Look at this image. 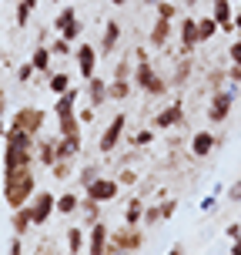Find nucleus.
<instances>
[{"label":"nucleus","instance_id":"nucleus-4","mask_svg":"<svg viewBox=\"0 0 241 255\" xmlns=\"http://www.w3.org/2000/svg\"><path fill=\"white\" fill-rule=\"evenodd\" d=\"M37 148H17V144H3V175H17L24 168H34Z\"/></svg>","mask_w":241,"mask_h":255},{"label":"nucleus","instance_id":"nucleus-48","mask_svg":"<svg viewBox=\"0 0 241 255\" xmlns=\"http://www.w3.org/2000/svg\"><path fill=\"white\" fill-rule=\"evenodd\" d=\"M228 239H241V225H238V222H231V225H228Z\"/></svg>","mask_w":241,"mask_h":255},{"label":"nucleus","instance_id":"nucleus-50","mask_svg":"<svg viewBox=\"0 0 241 255\" xmlns=\"http://www.w3.org/2000/svg\"><path fill=\"white\" fill-rule=\"evenodd\" d=\"M7 134V125H3V94H0V138Z\"/></svg>","mask_w":241,"mask_h":255},{"label":"nucleus","instance_id":"nucleus-1","mask_svg":"<svg viewBox=\"0 0 241 255\" xmlns=\"http://www.w3.org/2000/svg\"><path fill=\"white\" fill-rule=\"evenodd\" d=\"M37 195V178H34V168H24L17 175H3V202L13 208L30 205V198Z\"/></svg>","mask_w":241,"mask_h":255},{"label":"nucleus","instance_id":"nucleus-54","mask_svg":"<svg viewBox=\"0 0 241 255\" xmlns=\"http://www.w3.org/2000/svg\"><path fill=\"white\" fill-rule=\"evenodd\" d=\"M167 255H184V249H181V245H174V249H171Z\"/></svg>","mask_w":241,"mask_h":255},{"label":"nucleus","instance_id":"nucleus-44","mask_svg":"<svg viewBox=\"0 0 241 255\" xmlns=\"http://www.w3.org/2000/svg\"><path fill=\"white\" fill-rule=\"evenodd\" d=\"M117 181H121V185H134V181H138V171H131V168H124V171L117 175Z\"/></svg>","mask_w":241,"mask_h":255},{"label":"nucleus","instance_id":"nucleus-2","mask_svg":"<svg viewBox=\"0 0 241 255\" xmlns=\"http://www.w3.org/2000/svg\"><path fill=\"white\" fill-rule=\"evenodd\" d=\"M44 125H47V115H44L40 108H34V104H24V108L13 111V118H10L7 128H20V131H27V134L37 138L40 131H44Z\"/></svg>","mask_w":241,"mask_h":255},{"label":"nucleus","instance_id":"nucleus-55","mask_svg":"<svg viewBox=\"0 0 241 255\" xmlns=\"http://www.w3.org/2000/svg\"><path fill=\"white\" fill-rule=\"evenodd\" d=\"M111 3H114V7H124V3H127V0H111Z\"/></svg>","mask_w":241,"mask_h":255},{"label":"nucleus","instance_id":"nucleus-30","mask_svg":"<svg viewBox=\"0 0 241 255\" xmlns=\"http://www.w3.org/2000/svg\"><path fill=\"white\" fill-rule=\"evenodd\" d=\"M218 34V20L208 13V17H198V37H201V44L204 40H211Z\"/></svg>","mask_w":241,"mask_h":255},{"label":"nucleus","instance_id":"nucleus-27","mask_svg":"<svg viewBox=\"0 0 241 255\" xmlns=\"http://www.w3.org/2000/svg\"><path fill=\"white\" fill-rule=\"evenodd\" d=\"M77 212H84V222L94 225V222L101 218V202H94L90 195H80V208H77Z\"/></svg>","mask_w":241,"mask_h":255},{"label":"nucleus","instance_id":"nucleus-62","mask_svg":"<svg viewBox=\"0 0 241 255\" xmlns=\"http://www.w3.org/2000/svg\"><path fill=\"white\" fill-rule=\"evenodd\" d=\"M231 3H235V0H231Z\"/></svg>","mask_w":241,"mask_h":255},{"label":"nucleus","instance_id":"nucleus-8","mask_svg":"<svg viewBox=\"0 0 241 255\" xmlns=\"http://www.w3.org/2000/svg\"><path fill=\"white\" fill-rule=\"evenodd\" d=\"M97 47L94 44H77L74 47V61H77V71H80V77L84 81H90V77L97 74Z\"/></svg>","mask_w":241,"mask_h":255},{"label":"nucleus","instance_id":"nucleus-29","mask_svg":"<svg viewBox=\"0 0 241 255\" xmlns=\"http://www.w3.org/2000/svg\"><path fill=\"white\" fill-rule=\"evenodd\" d=\"M37 3H40V0H20V3H13V7H17V17H13V24H17V27H27L30 13L37 10Z\"/></svg>","mask_w":241,"mask_h":255},{"label":"nucleus","instance_id":"nucleus-39","mask_svg":"<svg viewBox=\"0 0 241 255\" xmlns=\"http://www.w3.org/2000/svg\"><path fill=\"white\" fill-rule=\"evenodd\" d=\"M144 225H161V208L158 205H144Z\"/></svg>","mask_w":241,"mask_h":255},{"label":"nucleus","instance_id":"nucleus-11","mask_svg":"<svg viewBox=\"0 0 241 255\" xmlns=\"http://www.w3.org/2000/svg\"><path fill=\"white\" fill-rule=\"evenodd\" d=\"M211 17L218 20L221 34H235V7H231V0H211Z\"/></svg>","mask_w":241,"mask_h":255},{"label":"nucleus","instance_id":"nucleus-13","mask_svg":"<svg viewBox=\"0 0 241 255\" xmlns=\"http://www.w3.org/2000/svg\"><path fill=\"white\" fill-rule=\"evenodd\" d=\"M154 128H161V131H167V128H178V125H184V104L181 101H174V104H167L161 115H154V121H151Z\"/></svg>","mask_w":241,"mask_h":255},{"label":"nucleus","instance_id":"nucleus-37","mask_svg":"<svg viewBox=\"0 0 241 255\" xmlns=\"http://www.w3.org/2000/svg\"><path fill=\"white\" fill-rule=\"evenodd\" d=\"M97 175H101V168H97V165H84V168H80V175H77L80 188H87V185H90L94 178H97Z\"/></svg>","mask_w":241,"mask_h":255},{"label":"nucleus","instance_id":"nucleus-59","mask_svg":"<svg viewBox=\"0 0 241 255\" xmlns=\"http://www.w3.org/2000/svg\"><path fill=\"white\" fill-rule=\"evenodd\" d=\"M54 3H64V0H54Z\"/></svg>","mask_w":241,"mask_h":255},{"label":"nucleus","instance_id":"nucleus-38","mask_svg":"<svg viewBox=\"0 0 241 255\" xmlns=\"http://www.w3.org/2000/svg\"><path fill=\"white\" fill-rule=\"evenodd\" d=\"M158 208H161V222H167V218H174V212H178V198H164Z\"/></svg>","mask_w":241,"mask_h":255},{"label":"nucleus","instance_id":"nucleus-36","mask_svg":"<svg viewBox=\"0 0 241 255\" xmlns=\"http://www.w3.org/2000/svg\"><path fill=\"white\" fill-rule=\"evenodd\" d=\"M154 7H158V17H164V20H174L178 17V3H171V0H158Z\"/></svg>","mask_w":241,"mask_h":255},{"label":"nucleus","instance_id":"nucleus-52","mask_svg":"<svg viewBox=\"0 0 241 255\" xmlns=\"http://www.w3.org/2000/svg\"><path fill=\"white\" fill-rule=\"evenodd\" d=\"M235 30H238V34H241V10L235 13Z\"/></svg>","mask_w":241,"mask_h":255},{"label":"nucleus","instance_id":"nucleus-58","mask_svg":"<svg viewBox=\"0 0 241 255\" xmlns=\"http://www.w3.org/2000/svg\"><path fill=\"white\" fill-rule=\"evenodd\" d=\"M10 3H20V0H10Z\"/></svg>","mask_w":241,"mask_h":255},{"label":"nucleus","instance_id":"nucleus-5","mask_svg":"<svg viewBox=\"0 0 241 255\" xmlns=\"http://www.w3.org/2000/svg\"><path fill=\"white\" fill-rule=\"evenodd\" d=\"M124 131H127V115H114L111 121H107V128L101 131V138H97V151H101V154H111L117 144H121Z\"/></svg>","mask_w":241,"mask_h":255},{"label":"nucleus","instance_id":"nucleus-60","mask_svg":"<svg viewBox=\"0 0 241 255\" xmlns=\"http://www.w3.org/2000/svg\"><path fill=\"white\" fill-rule=\"evenodd\" d=\"M67 255H74V252H67Z\"/></svg>","mask_w":241,"mask_h":255},{"label":"nucleus","instance_id":"nucleus-19","mask_svg":"<svg viewBox=\"0 0 241 255\" xmlns=\"http://www.w3.org/2000/svg\"><path fill=\"white\" fill-rule=\"evenodd\" d=\"M144 198L141 195H131L127 198V208H124V225H144Z\"/></svg>","mask_w":241,"mask_h":255},{"label":"nucleus","instance_id":"nucleus-12","mask_svg":"<svg viewBox=\"0 0 241 255\" xmlns=\"http://www.w3.org/2000/svg\"><path fill=\"white\" fill-rule=\"evenodd\" d=\"M121 34H124V30H121V20H114V17H111V20L104 24V37H101L97 54H101V57H111V54L117 51V44H121Z\"/></svg>","mask_w":241,"mask_h":255},{"label":"nucleus","instance_id":"nucleus-32","mask_svg":"<svg viewBox=\"0 0 241 255\" xmlns=\"http://www.w3.org/2000/svg\"><path fill=\"white\" fill-rule=\"evenodd\" d=\"M127 141H131L134 148H151L154 144V128H141V131H134Z\"/></svg>","mask_w":241,"mask_h":255},{"label":"nucleus","instance_id":"nucleus-9","mask_svg":"<svg viewBox=\"0 0 241 255\" xmlns=\"http://www.w3.org/2000/svg\"><path fill=\"white\" fill-rule=\"evenodd\" d=\"M111 249V229H107V222H94L87 232V255H104Z\"/></svg>","mask_w":241,"mask_h":255},{"label":"nucleus","instance_id":"nucleus-42","mask_svg":"<svg viewBox=\"0 0 241 255\" xmlns=\"http://www.w3.org/2000/svg\"><path fill=\"white\" fill-rule=\"evenodd\" d=\"M30 77H34V67H30V61H27V64H20V67H17V81H20V84H27Z\"/></svg>","mask_w":241,"mask_h":255},{"label":"nucleus","instance_id":"nucleus-43","mask_svg":"<svg viewBox=\"0 0 241 255\" xmlns=\"http://www.w3.org/2000/svg\"><path fill=\"white\" fill-rule=\"evenodd\" d=\"M228 61H231V64H241V37H238V40H231V47H228Z\"/></svg>","mask_w":241,"mask_h":255},{"label":"nucleus","instance_id":"nucleus-34","mask_svg":"<svg viewBox=\"0 0 241 255\" xmlns=\"http://www.w3.org/2000/svg\"><path fill=\"white\" fill-rule=\"evenodd\" d=\"M51 54H54V57H71V54H74V44H71L67 37H61V34H57V40L51 44Z\"/></svg>","mask_w":241,"mask_h":255},{"label":"nucleus","instance_id":"nucleus-47","mask_svg":"<svg viewBox=\"0 0 241 255\" xmlns=\"http://www.w3.org/2000/svg\"><path fill=\"white\" fill-rule=\"evenodd\" d=\"M228 198H231V202H238V205H241V181H235V185L228 188Z\"/></svg>","mask_w":241,"mask_h":255},{"label":"nucleus","instance_id":"nucleus-33","mask_svg":"<svg viewBox=\"0 0 241 255\" xmlns=\"http://www.w3.org/2000/svg\"><path fill=\"white\" fill-rule=\"evenodd\" d=\"M144 94L148 98H161V94H167V81L161 74H154L151 81H148V88H144Z\"/></svg>","mask_w":241,"mask_h":255},{"label":"nucleus","instance_id":"nucleus-15","mask_svg":"<svg viewBox=\"0 0 241 255\" xmlns=\"http://www.w3.org/2000/svg\"><path fill=\"white\" fill-rule=\"evenodd\" d=\"M171 34H174V20H164V17H158L151 27V34H148V44L151 47H164L167 40H171Z\"/></svg>","mask_w":241,"mask_h":255},{"label":"nucleus","instance_id":"nucleus-18","mask_svg":"<svg viewBox=\"0 0 241 255\" xmlns=\"http://www.w3.org/2000/svg\"><path fill=\"white\" fill-rule=\"evenodd\" d=\"M77 98H80V88H67L64 94H57V104H54V115L67 118L77 111Z\"/></svg>","mask_w":241,"mask_h":255},{"label":"nucleus","instance_id":"nucleus-56","mask_svg":"<svg viewBox=\"0 0 241 255\" xmlns=\"http://www.w3.org/2000/svg\"><path fill=\"white\" fill-rule=\"evenodd\" d=\"M184 3H188V7H194V3H198V0H184Z\"/></svg>","mask_w":241,"mask_h":255},{"label":"nucleus","instance_id":"nucleus-31","mask_svg":"<svg viewBox=\"0 0 241 255\" xmlns=\"http://www.w3.org/2000/svg\"><path fill=\"white\" fill-rule=\"evenodd\" d=\"M57 131L61 134H80V118H77V111L67 115V118H57Z\"/></svg>","mask_w":241,"mask_h":255},{"label":"nucleus","instance_id":"nucleus-14","mask_svg":"<svg viewBox=\"0 0 241 255\" xmlns=\"http://www.w3.org/2000/svg\"><path fill=\"white\" fill-rule=\"evenodd\" d=\"M178 40H181V51L191 54L198 44H201V37H198V17H184L178 27Z\"/></svg>","mask_w":241,"mask_h":255},{"label":"nucleus","instance_id":"nucleus-45","mask_svg":"<svg viewBox=\"0 0 241 255\" xmlns=\"http://www.w3.org/2000/svg\"><path fill=\"white\" fill-rule=\"evenodd\" d=\"M94 111H97V108H90V104H87V108H84V111H77V118H80V125H90V121L97 118V115H94Z\"/></svg>","mask_w":241,"mask_h":255},{"label":"nucleus","instance_id":"nucleus-35","mask_svg":"<svg viewBox=\"0 0 241 255\" xmlns=\"http://www.w3.org/2000/svg\"><path fill=\"white\" fill-rule=\"evenodd\" d=\"M51 175H54L57 181H71L74 168H71V161H54V165H51Z\"/></svg>","mask_w":241,"mask_h":255},{"label":"nucleus","instance_id":"nucleus-46","mask_svg":"<svg viewBox=\"0 0 241 255\" xmlns=\"http://www.w3.org/2000/svg\"><path fill=\"white\" fill-rule=\"evenodd\" d=\"M228 81L241 84V64H228Z\"/></svg>","mask_w":241,"mask_h":255},{"label":"nucleus","instance_id":"nucleus-41","mask_svg":"<svg viewBox=\"0 0 241 255\" xmlns=\"http://www.w3.org/2000/svg\"><path fill=\"white\" fill-rule=\"evenodd\" d=\"M131 74H134V71H131V61H117L114 64V77H127V81H131Z\"/></svg>","mask_w":241,"mask_h":255},{"label":"nucleus","instance_id":"nucleus-25","mask_svg":"<svg viewBox=\"0 0 241 255\" xmlns=\"http://www.w3.org/2000/svg\"><path fill=\"white\" fill-rule=\"evenodd\" d=\"M67 88H74V81H71L67 71H51V74H47V91H51V94H64Z\"/></svg>","mask_w":241,"mask_h":255},{"label":"nucleus","instance_id":"nucleus-53","mask_svg":"<svg viewBox=\"0 0 241 255\" xmlns=\"http://www.w3.org/2000/svg\"><path fill=\"white\" fill-rule=\"evenodd\" d=\"M104 255H127V252H121V249H114V245H111V249H107Z\"/></svg>","mask_w":241,"mask_h":255},{"label":"nucleus","instance_id":"nucleus-21","mask_svg":"<svg viewBox=\"0 0 241 255\" xmlns=\"http://www.w3.org/2000/svg\"><path fill=\"white\" fill-rule=\"evenodd\" d=\"M51 47H47V44H37V47H34V54H30V67H34V71H37V74H51Z\"/></svg>","mask_w":241,"mask_h":255},{"label":"nucleus","instance_id":"nucleus-20","mask_svg":"<svg viewBox=\"0 0 241 255\" xmlns=\"http://www.w3.org/2000/svg\"><path fill=\"white\" fill-rule=\"evenodd\" d=\"M13 235H20L24 239L27 232L34 229V215H30V205H20V208H13Z\"/></svg>","mask_w":241,"mask_h":255},{"label":"nucleus","instance_id":"nucleus-10","mask_svg":"<svg viewBox=\"0 0 241 255\" xmlns=\"http://www.w3.org/2000/svg\"><path fill=\"white\" fill-rule=\"evenodd\" d=\"M231 91H215L211 94V104H208V121L211 125H221V121H228V115H231Z\"/></svg>","mask_w":241,"mask_h":255},{"label":"nucleus","instance_id":"nucleus-49","mask_svg":"<svg viewBox=\"0 0 241 255\" xmlns=\"http://www.w3.org/2000/svg\"><path fill=\"white\" fill-rule=\"evenodd\" d=\"M215 202H218L215 195H208V198H204V202H201V212H211V208H215Z\"/></svg>","mask_w":241,"mask_h":255},{"label":"nucleus","instance_id":"nucleus-51","mask_svg":"<svg viewBox=\"0 0 241 255\" xmlns=\"http://www.w3.org/2000/svg\"><path fill=\"white\" fill-rule=\"evenodd\" d=\"M231 255H241V239H231Z\"/></svg>","mask_w":241,"mask_h":255},{"label":"nucleus","instance_id":"nucleus-16","mask_svg":"<svg viewBox=\"0 0 241 255\" xmlns=\"http://www.w3.org/2000/svg\"><path fill=\"white\" fill-rule=\"evenodd\" d=\"M215 148H218V138L211 131H198V134L191 138V154H194V158H208Z\"/></svg>","mask_w":241,"mask_h":255},{"label":"nucleus","instance_id":"nucleus-7","mask_svg":"<svg viewBox=\"0 0 241 255\" xmlns=\"http://www.w3.org/2000/svg\"><path fill=\"white\" fill-rule=\"evenodd\" d=\"M54 212H57V195H54V191H37V195L30 198V215H34V225H47Z\"/></svg>","mask_w":241,"mask_h":255},{"label":"nucleus","instance_id":"nucleus-28","mask_svg":"<svg viewBox=\"0 0 241 255\" xmlns=\"http://www.w3.org/2000/svg\"><path fill=\"white\" fill-rule=\"evenodd\" d=\"M37 158H40V165L44 168H51L54 161H57V148H54V138H44L37 144Z\"/></svg>","mask_w":241,"mask_h":255},{"label":"nucleus","instance_id":"nucleus-26","mask_svg":"<svg viewBox=\"0 0 241 255\" xmlns=\"http://www.w3.org/2000/svg\"><path fill=\"white\" fill-rule=\"evenodd\" d=\"M77 208H80V195H74V191H64V195H57V212H61L64 218L74 215Z\"/></svg>","mask_w":241,"mask_h":255},{"label":"nucleus","instance_id":"nucleus-57","mask_svg":"<svg viewBox=\"0 0 241 255\" xmlns=\"http://www.w3.org/2000/svg\"><path fill=\"white\" fill-rule=\"evenodd\" d=\"M144 3H158V0H144Z\"/></svg>","mask_w":241,"mask_h":255},{"label":"nucleus","instance_id":"nucleus-6","mask_svg":"<svg viewBox=\"0 0 241 255\" xmlns=\"http://www.w3.org/2000/svg\"><path fill=\"white\" fill-rule=\"evenodd\" d=\"M84 195H90L94 202L107 205V202H114V198H121V181H117V178H107V175H97V178L84 188Z\"/></svg>","mask_w":241,"mask_h":255},{"label":"nucleus","instance_id":"nucleus-23","mask_svg":"<svg viewBox=\"0 0 241 255\" xmlns=\"http://www.w3.org/2000/svg\"><path fill=\"white\" fill-rule=\"evenodd\" d=\"M67 252H74V255L87 252V235H84L80 225H71V229H67Z\"/></svg>","mask_w":241,"mask_h":255},{"label":"nucleus","instance_id":"nucleus-24","mask_svg":"<svg viewBox=\"0 0 241 255\" xmlns=\"http://www.w3.org/2000/svg\"><path fill=\"white\" fill-rule=\"evenodd\" d=\"M131 91H134V84H131L127 77H114V81H107V94H111V101H127V98H131Z\"/></svg>","mask_w":241,"mask_h":255},{"label":"nucleus","instance_id":"nucleus-40","mask_svg":"<svg viewBox=\"0 0 241 255\" xmlns=\"http://www.w3.org/2000/svg\"><path fill=\"white\" fill-rule=\"evenodd\" d=\"M188 74H191V61L184 57V61L178 64V77H174V84H184V81H188Z\"/></svg>","mask_w":241,"mask_h":255},{"label":"nucleus","instance_id":"nucleus-22","mask_svg":"<svg viewBox=\"0 0 241 255\" xmlns=\"http://www.w3.org/2000/svg\"><path fill=\"white\" fill-rule=\"evenodd\" d=\"M154 74H158V71L151 67V61H134V74H131V84H134L138 91H144V88H148V81H151Z\"/></svg>","mask_w":241,"mask_h":255},{"label":"nucleus","instance_id":"nucleus-17","mask_svg":"<svg viewBox=\"0 0 241 255\" xmlns=\"http://www.w3.org/2000/svg\"><path fill=\"white\" fill-rule=\"evenodd\" d=\"M87 101H90V108H101L104 101H111V94H107V81H104L101 74H94L87 81Z\"/></svg>","mask_w":241,"mask_h":255},{"label":"nucleus","instance_id":"nucleus-61","mask_svg":"<svg viewBox=\"0 0 241 255\" xmlns=\"http://www.w3.org/2000/svg\"><path fill=\"white\" fill-rule=\"evenodd\" d=\"M34 255H40V252H34Z\"/></svg>","mask_w":241,"mask_h":255},{"label":"nucleus","instance_id":"nucleus-3","mask_svg":"<svg viewBox=\"0 0 241 255\" xmlns=\"http://www.w3.org/2000/svg\"><path fill=\"white\" fill-rule=\"evenodd\" d=\"M111 245L127 255L141 252L144 249V225H121V229H114L111 232Z\"/></svg>","mask_w":241,"mask_h":255}]
</instances>
